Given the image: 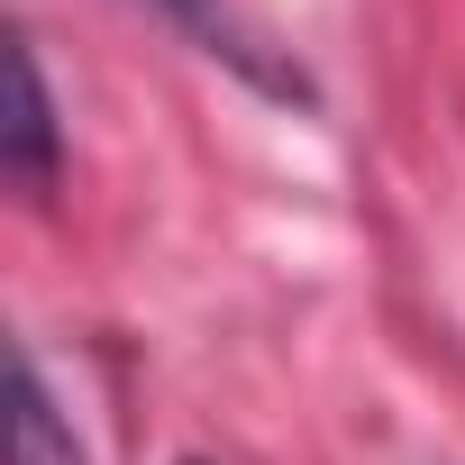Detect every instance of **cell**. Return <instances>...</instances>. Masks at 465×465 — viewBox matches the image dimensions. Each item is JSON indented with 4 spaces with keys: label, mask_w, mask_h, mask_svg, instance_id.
<instances>
[{
    "label": "cell",
    "mask_w": 465,
    "mask_h": 465,
    "mask_svg": "<svg viewBox=\"0 0 465 465\" xmlns=\"http://www.w3.org/2000/svg\"><path fill=\"white\" fill-rule=\"evenodd\" d=\"M19 465H92L55 383H46V365H37V347H19Z\"/></svg>",
    "instance_id": "cell-2"
},
{
    "label": "cell",
    "mask_w": 465,
    "mask_h": 465,
    "mask_svg": "<svg viewBox=\"0 0 465 465\" xmlns=\"http://www.w3.org/2000/svg\"><path fill=\"white\" fill-rule=\"evenodd\" d=\"M155 10H164V19H183V28H192L210 55H228L238 74H256L265 92H302V74H283V64H265V55H256V37L228 19V0H155Z\"/></svg>",
    "instance_id": "cell-3"
},
{
    "label": "cell",
    "mask_w": 465,
    "mask_h": 465,
    "mask_svg": "<svg viewBox=\"0 0 465 465\" xmlns=\"http://www.w3.org/2000/svg\"><path fill=\"white\" fill-rule=\"evenodd\" d=\"M10 74H19L10 173H19L28 192H46V183H55V146H64V119H55V92H46V64H37V46H19V55H10Z\"/></svg>",
    "instance_id": "cell-1"
}]
</instances>
